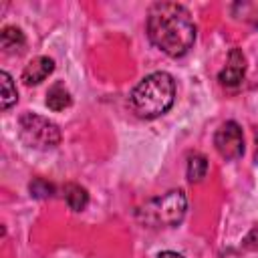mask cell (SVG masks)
Listing matches in <instances>:
<instances>
[{
  "mask_svg": "<svg viewBox=\"0 0 258 258\" xmlns=\"http://www.w3.org/2000/svg\"><path fill=\"white\" fill-rule=\"evenodd\" d=\"M149 40L167 56H183L196 40V24L185 6L177 2H157L147 16Z\"/></svg>",
  "mask_w": 258,
  "mask_h": 258,
  "instance_id": "obj_1",
  "label": "cell"
},
{
  "mask_svg": "<svg viewBox=\"0 0 258 258\" xmlns=\"http://www.w3.org/2000/svg\"><path fill=\"white\" fill-rule=\"evenodd\" d=\"M175 99V83L171 75L157 71L143 77L129 95L133 113L141 119H155L169 111Z\"/></svg>",
  "mask_w": 258,
  "mask_h": 258,
  "instance_id": "obj_2",
  "label": "cell"
},
{
  "mask_svg": "<svg viewBox=\"0 0 258 258\" xmlns=\"http://www.w3.org/2000/svg\"><path fill=\"white\" fill-rule=\"evenodd\" d=\"M187 210V200L181 189H171L155 200H149L139 210V220L151 228H171L177 226Z\"/></svg>",
  "mask_w": 258,
  "mask_h": 258,
  "instance_id": "obj_3",
  "label": "cell"
},
{
  "mask_svg": "<svg viewBox=\"0 0 258 258\" xmlns=\"http://www.w3.org/2000/svg\"><path fill=\"white\" fill-rule=\"evenodd\" d=\"M18 135L20 139L32 147V149H52L60 143V129L50 119L36 115V113H24L18 119Z\"/></svg>",
  "mask_w": 258,
  "mask_h": 258,
  "instance_id": "obj_4",
  "label": "cell"
},
{
  "mask_svg": "<svg viewBox=\"0 0 258 258\" xmlns=\"http://www.w3.org/2000/svg\"><path fill=\"white\" fill-rule=\"evenodd\" d=\"M214 145L216 151L224 157V159H238L244 153V135H242V127L236 121H226L218 127L216 135H214Z\"/></svg>",
  "mask_w": 258,
  "mask_h": 258,
  "instance_id": "obj_5",
  "label": "cell"
},
{
  "mask_svg": "<svg viewBox=\"0 0 258 258\" xmlns=\"http://www.w3.org/2000/svg\"><path fill=\"white\" fill-rule=\"evenodd\" d=\"M244 75H246V56L240 48H232L230 54H228L226 67L218 75V81L224 87H236V85L242 83Z\"/></svg>",
  "mask_w": 258,
  "mask_h": 258,
  "instance_id": "obj_6",
  "label": "cell"
},
{
  "mask_svg": "<svg viewBox=\"0 0 258 258\" xmlns=\"http://www.w3.org/2000/svg\"><path fill=\"white\" fill-rule=\"evenodd\" d=\"M52 71H54V60H52V58H48V56H36V58H32V60L24 67V71H22V81H24L26 85H38V83H42Z\"/></svg>",
  "mask_w": 258,
  "mask_h": 258,
  "instance_id": "obj_7",
  "label": "cell"
},
{
  "mask_svg": "<svg viewBox=\"0 0 258 258\" xmlns=\"http://www.w3.org/2000/svg\"><path fill=\"white\" fill-rule=\"evenodd\" d=\"M24 44H26V38H24L20 28H16V26H4L2 28V32H0V46H2L4 52H8V54L22 52Z\"/></svg>",
  "mask_w": 258,
  "mask_h": 258,
  "instance_id": "obj_8",
  "label": "cell"
},
{
  "mask_svg": "<svg viewBox=\"0 0 258 258\" xmlns=\"http://www.w3.org/2000/svg\"><path fill=\"white\" fill-rule=\"evenodd\" d=\"M62 196H64L67 206L71 210H75V212H83L87 208V204H89V194L79 183H67L62 187Z\"/></svg>",
  "mask_w": 258,
  "mask_h": 258,
  "instance_id": "obj_9",
  "label": "cell"
},
{
  "mask_svg": "<svg viewBox=\"0 0 258 258\" xmlns=\"http://www.w3.org/2000/svg\"><path fill=\"white\" fill-rule=\"evenodd\" d=\"M73 103L69 89L62 83H54L48 91H46V107L52 111H62Z\"/></svg>",
  "mask_w": 258,
  "mask_h": 258,
  "instance_id": "obj_10",
  "label": "cell"
},
{
  "mask_svg": "<svg viewBox=\"0 0 258 258\" xmlns=\"http://www.w3.org/2000/svg\"><path fill=\"white\" fill-rule=\"evenodd\" d=\"M0 85H2V93H0V107L6 111V109H10V107L18 101V91H16V85H14L12 77H10L6 71H2V73H0Z\"/></svg>",
  "mask_w": 258,
  "mask_h": 258,
  "instance_id": "obj_11",
  "label": "cell"
},
{
  "mask_svg": "<svg viewBox=\"0 0 258 258\" xmlns=\"http://www.w3.org/2000/svg\"><path fill=\"white\" fill-rule=\"evenodd\" d=\"M208 173V159L202 153H191L187 157V179L189 181H202Z\"/></svg>",
  "mask_w": 258,
  "mask_h": 258,
  "instance_id": "obj_12",
  "label": "cell"
},
{
  "mask_svg": "<svg viewBox=\"0 0 258 258\" xmlns=\"http://www.w3.org/2000/svg\"><path fill=\"white\" fill-rule=\"evenodd\" d=\"M232 12L236 14V18L258 28V2H236L232 4Z\"/></svg>",
  "mask_w": 258,
  "mask_h": 258,
  "instance_id": "obj_13",
  "label": "cell"
},
{
  "mask_svg": "<svg viewBox=\"0 0 258 258\" xmlns=\"http://www.w3.org/2000/svg\"><path fill=\"white\" fill-rule=\"evenodd\" d=\"M28 189H30V194H32L34 198H38V200L50 198V196L54 194V185H52V183H48V181H46V179H42V177H36L34 181H30Z\"/></svg>",
  "mask_w": 258,
  "mask_h": 258,
  "instance_id": "obj_14",
  "label": "cell"
},
{
  "mask_svg": "<svg viewBox=\"0 0 258 258\" xmlns=\"http://www.w3.org/2000/svg\"><path fill=\"white\" fill-rule=\"evenodd\" d=\"M157 258H185V256H181V254H177V252H171V250H165V252H161Z\"/></svg>",
  "mask_w": 258,
  "mask_h": 258,
  "instance_id": "obj_15",
  "label": "cell"
},
{
  "mask_svg": "<svg viewBox=\"0 0 258 258\" xmlns=\"http://www.w3.org/2000/svg\"><path fill=\"white\" fill-rule=\"evenodd\" d=\"M256 161H258V133H256Z\"/></svg>",
  "mask_w": 258,
  "mask_h": 258,
  "instance_id": "obj_16",
  "label": "cell"
}]
</instances>
